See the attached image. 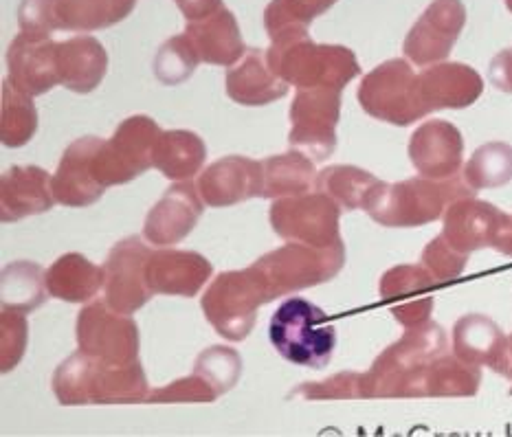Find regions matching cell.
Masks as SVG:
<instances>
[{
	"mask_svg": "<svg viewBox=\"0 0 512 437\" xmlns=\"http://www.w3.org/2000/svg\"><path fill=\"white\" fill-rule=\"evenodd\" d=\"M264 304H269L266 290L247 268L218 275L203 297V312L222 339L238 343L251 334Z\"/></svg>",
	"mask_w": 512,
	"mask_h": 437,
	"instance_id": "obj_7",
	"label": "cell"
},
{
	"mask_svg": "<svg viewBox=\"0 0 512 437\" xmlns=\"http://www.w3.org/2000/svg\"><path fill=\"white\" fill-rule=\"evenodd\" d=\"M29 326L25 312L3 308L0 312V372L14 369L27 350Z\"/></svg>",
	"mask_w": 512,
	"mask_h": 437,
	"instance_id": "obj_42",
	"label": "cell"
},
{
	"mask_svg": "<svg viewBox=\"0 0 512 437\" xmlns=\"http://www.w3.org/2000/svg\"><path fill=\"white\" fill-rule=\"evenodd\" d=\"M194 374L205 378L214 387L218 396L227 394L236 387L242 376V356L227 345H214L209 350L200 352L194 365Z\"/></svg>",
	"mask_w": 512,
	"mask_h": 437,
	"instance_id": "obj_39",
	"label": "cell"
},
{
	"mask_svg": "<svg viewBox=\"0 0 512 437\" xmlns=\"http://www.w3.org/2000/svg\"><path fill=\"white\" fill-rule=\"evenodd\" d=\"M148 378L139 361L106 365L93 358L88 376V402L93 405H132L148 400Z\"/></svg>",
	"mask_w": 512,
	"mask_h": 437,
	"instance_id": "obj_27",
	"label": "cell"
},
{
	"mask_svg": "<svg viewBox=\"0 0 512 437\" xmlns=\"http://www.w3.org/2000/svg\"><path fill=\"white\" fill-rule=\"evenodd\" d=\"M488 75H491V82L499 88V91L512 93V49L497 55V58L491 62Z\"/></svg>",
	"mask_w": 512,
	"mask_h": 437,
	"instance_id": "obj_48",
	"label": "cell"
},
{
	"mask_svg": "<svg viewBox=\"0 0 512 437\" xmlns=\"http://www.w3.org/2000/svg\"><path fill=\"white\" fill-rule=\"evenodd\" d=\"M211 275L214 266L196 251H157L146 262V282L152 295L196 297Z\"/></svg>",
	"mask_w": 512,
	"mask_h": 437,
	"instance_id": "obj_19",
	"label": "cell"
},
{
	"mask_svg": "<svg viewBox=\"0 0 512 437\" xmlns=\"http://www.w3.org/2000/svg\"><path fill=\"white\" fill-rule=\"evenodd\" d=\"M150 255L148 246L132 235V238L117 242L106 257V304L121 315H132L141 310L152 297L146 282V262Z\"/></svg>",
	"mask_w": 512,
	"mask_h": 437,
	"instance_id": "obj_12",
	"label": "cell"
},
{
	"mask_svg": "<svg viewBox=\"0 0 512 437\" xmlns=\"http://www.w3.org/2000/svg\"><path fill=\"white\" fill-rule=\"evenodd\" d=\"M80 350L106 365L139 361V328L130 315L113 310L106 299L88 304L77 317Z\"/></svg>",
	"mask_w": 512,
	"mask_h": 437,
	"instance_id": "obj_11",
	"label": "cell"
},
{
	"mask_svg": "<svg viewBox=\"0 0 512 437\" xmlns=\"http://www.w3.org/2000/svg\"><path fill=\"white\" fill-rule=\"evenodd\" d=\"M227 95L240 106H266L275 99H282L288 93V82L277 75L266 51L249 49L242 55V60L231 66L227 73Z\"/></svg>",
	"mask_w": 512,
	"mask_h": 437,
	"instance_id": "obj_24",
	"label": "cell"
},
{
	"mask_svg": "<svg viewBox=\"0 0 512 437\" xmlns=\"http://www.w3.org/2000/svg\"><path fill=\"white\" fill-rule=\"evenodd\" d=\"M42 167H9L0 181V218L5 224L38 216L53 207V185Z\"/></svg>",
	"mask_w": 512,
	"mask_h": 437,
	"instance_id": "obj_22",
	"label": "cell"
},
{
	"mask_svg": "<svg viewBox=\"0 0 512 437\" xmlns=\"http://www.w3.org/2000/svg\"><path fill=\"white\" fill-rule=\"evenodd\" d=\"M438 286L436 279L425 266H396L387 271L381 279V299L394 304L398 299L420 297L422 293H431Z\"/></svg>",
	"mask_w": 512,
	"mask_h": 437,
	"instance_id": "obj_41",
	"label": "cell"
},
{
	"mask_svg": "<svg viewBox=\"0 0 512 437\" xmlns=\"http://www.w3.org/2000/svg\"><path fill=\"white\" fill-rule=\"evenodd\" d=\"M135 9V0H53L58 31H97L115 27Z\"/></svg>",
	"mask_w": 512,
	"mask_h": 437,
	"instance_id": "obj_30",
	"label": "cell"
},
{
	"mask_svg": "<svg viewBox=\"0 0 512 437\" xmlns=\"http://www.w3.org/2000/svg\"><path fill=\"white\" fill-rule=\"evenodd\" d=\"M508 222L504 211H499L491 203L475 200L471 196L455 200L444 216L442 235L453 249L469 255L471 251L495 246Z\"/></svg>",
	"mask_w": 512,
	"mask_h": 437,
	"instance_id": "obj_18",
	"label": "cell"
},
{
	"mask_svg": "<svg viewBox=\"0 0 512 437\" xmlns=\"http://www.w3.org/2000/svg\"><path fill=\"white\" fill-rule=\"evenodd\" d=\"M264 167V198H291L306 194L315 178V161L304 152H286L266 159Z\"/></svg>",
	"mask_w": 512,
	"mask_h": 437,
	"instance_id": "obj_31",
	"label": "cell"
},
{
	"mask_svg": "<svg viewBox=\"0 0 512 437\" xmlns=\"http://www.w3.org/2000/svg\"><path fill=\"white\" fill-rule=\"evenodd\" d=\"M271 69L297 88L343 91L361 73L356 55L341 44H317L308 31H286L266 51Z\"/></svg>",
	"mask_w": 512,
	"mask_h": 437,
	"instance_id": "obj_2",
	"label": "cell"
},
{
	"mask_svg": "<svg viewBox=\"0 0 512 437\" xmlns=\"http://www.w3.org/2000/svg\"><path fill=\"white\" fill-rule=\"evenodd\" d=\"M269 339L284 361L310 369H324L337 347V330L313 301L293 297L275 310Z\"/></svg>",
	"mask_w": 512,
	"mask_h": 437,
	"instance_id": "obj_4",
	"label": "cell"
},
{
	"mask_svg": "<svg viewBox=\"0 0 512 437\" xmlns=\"http://www.w3.org/2000/svg\"><path fill=\"white\" fill-rule=\"evenodd\" d=\"M343 264V242L326 246V249L291 242L262 255L258 262L249 266V271L258 277V282L266 290V297L273 301L282 295L330 282V279H335L341 273Z\"/></svg>",
	"mask_w": 512,
	"mask_h": 437,
	"instance_id": "obj_5",
	"label": "cell"
},
{
	"mask_svg": "<svg viewBox=\"0 0 512 437\" xmlns=\"http://www.w3.org/2000/svg\"><path fill=\"white\" fill-rule=\"evenodd\" d=\"M335 3L337 0H271L264 9V29L271 40L286 31H308L310 22Z\"/></svg>",
	"mask_w": 512,
	"mask_h": 437,
	"instance_id": "obj_37",
	"label": "cell"
},
{
	"mask_svg": "<svg viewBox=\"0 0 512 437\" xmlns=\"http://www.w3.org/2000/svg\"><path fill=\"white\" fill-rule=\"evenodd\" d=\"M442 354H447V334L438 323L407 328L403 339L387 347L365 374L367 398L425 396L427 369Z\"/></svg>",
	"mask_w": 512,
	"mask_h": 437,
	"instance_id": "obj_1",
	"label": "cell"
},
{
	"mask_svg": "<svg viewBox=\"0 0 512 437\" xmlns=\"http://www.w3.org/2000/svg\"><path fill=\"white\" fill-rule=\"evenodd\" d=\"M473 189L458 178H409L403 183H381L365 205V211L383 227H420L442 216L447 205L471 196Z\"/></svg>",
	"mask_w": 512,
	"mask_h": 437,
	"instance_id": "obj_3",
	"label": "cell"
},
{
	"mask_svg": "<svg viewBox=\"0 0 512 437\" xmlns=\"http://www.w3.org/2000/svg\"><path fill=\"white\" fill-rule=\"evenodd\" d=\"M207 145L192 130H168L154 145L152 165L170 181H189L203 170Z\"/></svg>",
	"mask_w": 512,
	"mask_h": 437,
	"instance_id": "obj_29",
	"label": "cell"
},
{
	"mask_svg": "<svg viewBox=\"0 0 512 437\" xmlns=\"http://www.w3.org/2000/svg\"><path fill=\"white\" fill-rule=\"evenodd\" d=\"M431 310H433V297L427 295V297L411 299L403 306H394L392 315L396 317L398 323H403L405 328H418L422 323L429 321Z\"/></svg>",
	"mask_w": 512,
	"mask_h": 437,
	"instance_id": "obj_47",
	"label": "cell"
},
{
	"mask_svg": "<svg viewBox=\"0 0 512 437\" xmlns=\"http://www.w3.org/2000/svg\"><path fill=\"white\" fill-rule=\"evenodd\" d=\"M420 95L427 110L466 108L475 104L484 91V82L477 71L466 64H433L418 75Z\"/></svg>",
	"mask_w": 512,
	"mask_h": 437,
	"instance_id": "obj_23",
	"label": "cell"
},
{
	"mask_svg": "<svg viewBox=\"0 0 512 437\" xmlns=\"http://www.w3.org/2000/svg\"><path fill=\"white\" fill-rule=\"evenodd\" d=\"M453 352L471 365H488L512 378L508 339L497 323L484 315H466L453 328Z\"/></svg>",
	"mask_w": 512,
	"mask_h": 437,
	"instance_id": "obj_21",
	"label": "cell"
},
{
	"mask_svg": "<svg viewBox=\"0 0 512 437\" xmlns=\"http://www.w3.org/2000/svg\"><path fill=\"white\" fill-rule=\"evenodd\" d=\"M47 271H42L40 264L33 262H14L3 268V279H0V295H3V308H11L18 312L38 310L44 299H47Z\"/></svg>",
	"mask_w": 512,
	"mask_h": 437,
	"instance_id": "obj_32",
	"label": "cell"
},
{
	"mask_svg": "<svg viewBox=\"0 0 512 437\" xmlns=\"http://www.w3.org/2000/svg\"><path fill=\"white\" fill-rule=\"evenodd\" d=\"M161 128L146 115L128 117L119 123L113 137L102 141L95 154V176L106 189L135 181L150 170L154 145L161 137Z\"/></svg>",
	"mask_w": 512,
	"mask_h": 437,
	"instance_id": "obj_8",
	"label": "cell"
},
{
	"mask_svg": "<svg viewBox=\"0 0 512 437\" xmlns=\"http://www.w3.org/2000/svg\"><path fill=\"white\" fill-rule=\"evenodd\" d=\"M464 181L473 192L495 189L512 181V148L506 143H486L464 167Z\"/></svg>",
	"mask_w": 512,
	"mask_h": 437,
	"instance_id": "obj_36",
	"label": "cell"
},
{
	"mask_svg": "<svg viewBox=\"0 0 512 437\" xmlns=\"http://www.w3.org/2000/svg\"><path fill=\"white\" fill-rule=\"evenodd\" d=\"M178 9L183 11V16L187 22L194 20H203L211 14H216L218 9H222V0H176Z\"/></svg>",
	"mask_w": 512,
	"mask_h": 437,
	"instance_id": "obj_49",
	"label": "cell"
},
{
	"mask_svg": "<svg viewBox=\"0 0 512 437\" xmlns=\"http://www.w3.org/2000/svg\"><path fill=\"white\" fill-rule=\"evenodd\" d=\"M506 5H508V9L512 11V0H506Z\"/></svg>",
	"mask_w": 512,
	"mask_h": 437,
	"instance_id": "obj_52",
	"label": "cell"
},
{
	"mask_svg": "<svg viewBox=\"0 0 512 437\" xmlns=\"http://www.w3.org/2000/svg\"><path fill=\"white\" fill-rule=\"evenodd\" d=\"M466 22L462 0H433L407 33L403 51L420 66L438 64L451 53Z\"/></svg>",
	"mask_w": 512,
	"mask_h": 437,
	"instance_id": "obj_13",
	"label": "cell"
},
{
	"mask_svg": "<svg viewBox=\"0 0 512 437\" xmlns=\"http://www.w3.org/2000/svg\"><path fill=\"white\" fill-rule=\"evenodd\" d=\"M55 49L58 42L51 38H31L20 31L7 51V80L31 97L49 93L60 84Z\"/></svg>",
	"mask_w": 512,
	"mask_h": 437,
	"instance_id": "obj_17",
	"label": "cell"
},
{
	"mask_svg": "<svg viewBox=\"0 0 512 437\" xmlns=\"http://www.w3.org/2000/svg\"><path fill=\"white\" fill-rule=\"evenodd\" d=\"M359 104L367 115L392 126H409L429 115L418 75L405 60L383 62L367 73L359 88Z\"/></svg>",
	"mask_w": 512,
	"mask_h": 437,
	"instance_id": "obj_6",
	"label": "cell"
},
{
	"mask_svg": "<svg viewBox=\"0 0 512 437\" xmlns=\"http://www.w3.org/2000/svg\"><path fill=\"white\" fill-rule=\"evenodd\" d=\"M198 64L200 58L192 40L187 38V33H181V36L163 42L157 58H154V75L165 86H178L194 75Z\"/></svg>",
	"mask_w": 512,
	"mask_h": 437,
	"instance_id": "obj_38",
	"label": "cell"
},
{
	"mask_svg": "<svg viewBox=\"0 0 512 437\" xmlns=\"http://www.w3.org/2000/svg\"><path fill=\"white\" fill-rule=\"evenodd\" d=\"M20 31L31 38H51L58 31L53 16V0H22L18 7Z\"/></svg>",
	"mask_w": 512,
	"mask_h": 437,
	"instance_id": "obj_46",
	"label": "cell"
},
{
	"mask_svg": "<svg viewBox=\"0 0 512 437\" xmlns=\"http://www.w3.org/2000/svg\"><path fill=\"white\" fill-rule=\"evenodd\" d=\"M203 209L205 200L196 185L187 181L172 185L150 209L146 224H143V238L154 246H172L181 242L194 231L196 222L203 216Z\"/></svg>",
	"mask_w": 512,
	"mask_h": 437,
	"instance_id": "obj_15",
	"label": "cell"
},
{
	"mask_svg": "<svg viewBox=\"0 0 512 437\" xmlns=\"http://www.w3.org/2000/svg\"><path fill=\"white\" fill-rule=\"evenodd\" d=\"M198 192L207 207H231L264 192V167L247 156L231 154L211 163L198 176Z\"/></svg>",
	"mask_w": 512,
	"mask_h": 437,
	"instance_id": "obj_14",
	"label": "cell"
},
{
	"mask_svg": "<svg viewBox=\"0 0 512 437\" xmlns=\"http://www.w3.org/2000/svg\"><path fill=\"white\" fill-rule=\"evenodd\" d=\"M218 394L214 391L205 378H200L198 374H192L187 378H178L172 385L161 387L157 391H152L146 402H214Z\"/></svg>",
	"mask_w": 512,
	"mask_h": 437,
	"instance_id": "obj_45",
	"label": "cell"
},
{
	"mask_svg": "<svg viewBox=\"0 0 512 437\" xmlns=\"http://www.w3.org/2000/svg\"><path fill=\"white\" fill-rule=\"evenodd\" d=\"M291 398L302 400H330V398H367L365 391V374L341 372L321 383H304L299 385Z\"/></svg>",
	"mask_w": 512,
	"mask_h": 437,
	"instance_id": "obj_43",
	"label": "cell"
},
{
	"mask_svg": "<svg viewBox=\"0 0 512 437\" xmlns=\"http://www.w3.org/2000/svg\"><path fill=\"white\" fill-rule=\"evenodd\" d=\"M341 117V91L332 88H299L291 104L293 148L321 163L337 150V123Z\"/></svg>",
	"mask_w": 512,
	"mask_h": 437,
	"instance_id": "obj_10",
	"label": "cell"
},
{
	"mask_svg": "<svg viewBox=\"0 0 512 437\" xmlns=\"http://www.w3.org/2000/svg\"><path fill=\"white\" fill-rule=\"evenodd\" d=\"M508 354H510V369H512V336L508 339Z\"/></svg>",
	"mask_w": 512,
	"mask_h": 437,
	"instance_id": "obj_51",
	"label": "cell"
},
{
	"mask_svg": "<svg viewBox=\"0 0 512 437\" xmlns=\"http://www.w3.org/2000/svg\"><path fill=\"white\" fill-rule=\"evenodd\" d=\"M422 266L427 268L438 284L451 282V279L462 275L466 266V253L453 249L440 233L438 238L429 242L427 249L422 251Z\"/></svg>",
	"mask_w": 512,
	"mask_h": 437,
	"instance_id": "obj_44",
	"label": "cell"
},
{
	"mask_svg": "<svg viewBox=\"0 0 512 437\" xmlns=\"http://www.w3.org/2000/svg\"><path fill=\"white\" fill-rule=\"evenodd\" d=\"M271 227L288 242H302L326 249L341 242V205L324 192L277 198L271 211Z\"/></svg>",
	"mask_w": 512,
	"mask_h": 437,
	"instance_id": "obj_9",
	"label": "cell"
},
{
	"mask_svg": "<svg viewBox=\"0 0 512 437\" xmlns=\"http://www.w3.org/2000/svg\"><path fill=\"white\" fill-rule=\"evenodd\" d=\"M60 86L73 93H93L108 71V53L93 36H77L58 42Z\"/></svg>",
	"mask_w": 512,
	"mask_h": 437,
	"instance_id": "obj_26",
	"label": "cell"
},
{
	"mask_svg": "<svg viewBox=\"0 0 512 437\" xmlns=\"http://www.w3.org/2000/svg\"><path fill=\"white\" fill-rule=\"evenodd\" d=\"M38 130V110L33 97L9 80L3 82L0 99V141L5 148H22Z\"/></svg>",
	"mask_w": 512,
	"mask_h": 437,
	"instance_id": "obj_34",
	"label": "cell"
},
{
	"mask_svg": "<svg viewBox=\"0 0 512 437\" xmlns=\"http://www.w3.org/2000/svg\"><path fill=\"white\" fill-rule=\"evenodd\" d=\"M480 380V367L462 361L460 356L442 354L427 369L425 396H475L480 389Z\"/></svg>",
	"mask_w": 512,
	"mask_h": 437,
	"instance_id": "obj_35",
	"label": "cell"
},
{
	"mask_svg": "<svg viewBox=\"0 0 512 437\" xmlns=\"http://www.w3.org/2000/svg\"><path fill=\"white\" fill-rule=\"evenodd\" d=\"M493 249H497L499 253H504V255H510V257H512V216H508L506 227H504L502 235H499V238H497Z\"/></svg>",
	"mask_w": 512,
	"mask_h": 437,
	"instance_id": "obj_50",
	"label": "cell"
},
{
	"mask_svg": "<svg viewBox=\"0 0 512 437\" xmlns=\"http://www.w3.org/2000/svg\"><path fill=\"white\" fill-rule=\"evenodd\" d=\"M99 145L102 139L84 137L66 148L58 172L51 178L55 203L64 207H91L104 196L106 187L97 181L93 167Z\"/></svg>",
	"mask_w": 512,
	"mask_h": 437,
	"instance_id": "obj_16",
	"label": "cell"
},
{
	"mask_svg": "<svg viewBox=\"0 0 512 437\" xmlns=\"http://www.w3.org/2000/svg\"><path fill=\"white\" fill-rule=\"evenodd\" d=\"M187 38L192 40L200 62L214 66H231L247 53L236 16L227 7L218 9L203 20L187 22Z\"/></svg>",
	"mask_w": 512,
	"mask_h": 437,
	"instance_id": "obj_25",
	"label": "cell"
},
{
	"mask_svg": "<svg viewBox=\"0 0 512 437\" xmlns=\"http://www.w3.org/2000/svg\"><path fill=\"white\" fill-rule=\"evenodd\" d=\"M91 365L93 358L80 350L55 369L53 394L60 405H88V376H91Z\"/></svg>",
	"mask_w": 512,
	"mask_h": 437,
	"instance_id": "obj_40",
	"label": "cell"
},
{
	"mask_svg": "<svg viewBox=\"0 0 512 437\" xmlns=\"http://www.w3.org/2000/svg\"><path fill=\"white\" fill-rule=\"evenodd\" d=\"M49 295L66 304H84L93 299L104 286V266H97L80 253L58 257L47 271Z\"/></svg>",
	"mask_w": 512,
	"mask_h": 437,
	"instance_id": "obj_28",
	"label": "cell"
},
{
	"mask_svg": "<svg viewBox=\"0 0 512 437\" xmlns=\"http://www.w3.org/2000/svg\"><path fill=\"white\" fill-rule=\"evenodd\" d=\"M317 189L330 196L343 209H365L367 200L381 181L370 172L354 165H332L317 176Z\"/></svg>",
	"mask_w": 512,
	"mask_h": 437,
	"instance_id": "obj_33",
	"label": "cell"
},
{
	"mask_svg": "<svg viewBox=\"0 0 512 437\" xmlns=\"http://www.w3.org/2000/svg\"><path fill=\"white\" fill-rule=\"evenodd\" d=\"M464 141L460 130L449 121L433 119L422 123L409 141V159L425 178L455 176L462 165Z\"/></svg>",
	"mask_w": 512,
	"mask_h": 437,
	"instance_id": "obj_20",
	"label": "cell"
}]
</instances>
